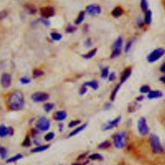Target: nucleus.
Segmentation results:
<instances>
[{
  "mask_svg": "<svg viewBox=\"0 0 165 165\" xmlns=\"http://www.w3.org/2000/svg\"><path fill=\"white\" fill-rule=\"evenodd\" d=\"M23 156L21 155V154H17L16 156H15L11 158H10L9 159H8V160L7 161V163H12V162H15V161H17L18 160H19L20 159L23 158Z\"/></svg>",
  "mask_w": 165,
  "mask_h": 165,
  "instance_id": "27",
  "label": "nucleus"
},
{
  "mask_svg": "<svg viewBox=\"0 0 165 165\" xmlns=\"http://www.w3.org/2000/svg\"><path fill=\"white\" fill-rule=\"evenodd\" d=\"M143 99H144V97H143V95H140V96L137 97L136 99H137V101H141L143 100Z\"/></svg>",
  "mask_w": 165,
  "mask_h": 165,
  "instance_id": "51",
  "label": "nucleus"
},
{
  "mask_svg": "<svg viewBox=\"0 0 165 165\" xmlns=\"http://www.w3.org/2000/svg\"><path fill=\"white\" fill-rule=\"evenodd\" d=\"M85 17V13L83 11H81L79 12L77 19L75 20V24L76 25H79L83 22Z\"/></svg>",
  "mask_w": 165,
  "mask_h": 165,
  "instance_id": "22",
  "label": "nucleus"
},
{
  "mask_svg": "<svg viewBox=\"0 0 165 165\" xmlns=\"http://www.w3.org/2000/svg\"><path fill=\"white\" fill-rule=\"evenodd\" d=\"M24 103V96L21 91H15L12 92L9 98V107L13 110L21 109L23 107Z\"/></svg>",
  "mask_w": 165,
  "mask_h": 165,
  "instance_id": "1",
  "label": "nucleus"
},
{
  "mask_svg": "<svg viewBox=\"0 0 165 165\" xmlns=\"http://www.w3.org/2000/svg\"><path fill=\"white\" fill-rule=\"evenodd\" d=\"M85 156H86V153H84V154H83V155H81V156H79V157H78V159H82V158H83V157H84Z\"/></svg>",
  "mask_w": 165,
  "mask_h": 165,
  "instance_id": "56",
  "label": "nucleus"
},
{
  "mask_svg": "<svg viewBox=\"0 0 165 165\" xmlns=\"http://www.w3.org/2000/svg\"><path fill=\"white\" fill-rule=\"evenodd\" d=\"M88 158L92 160H102L103 157L99 153H93L90 155Z\"/></svg>",
  "mask_w": 165,
  "mask_h": 165,
  "instance_id": "28",
  "label": "nucleus"
},
{
  "mask_svg": "<svg viewBox=\"0 0 165 165\" xmlns=\"http://www.w3.org/2000/svg\"><path fill=\"white\" fill-rule=\"evenodd\" d=\"M67 113L65 111H57L55 113L54 118L56 121H60L65 119L67 118Z\"/></svg>",
  "mask_w": 165,
  "mask_h": 165,
  "instance_id": "13",
  "label": "nucleus"
},
{
  "mask_svg": "<svg viewBox=\"0 0 165 165\" xmlns=\"http://www.w3.org/2000/svg\"><path fill=\"white\" fill-rule=\"evenodd\" d=\"M123 13V10L120 7H117L115 9H113L112 11L111 14L112 15L114 18H119Z\"/></svg>",
  "mask_w": 165,
  "mask_h": 165,
  "instance_id": "16",
  "label": "nucleus"
},
{
  "mask_svg": "<svg viewBox=\"0 0 165 165\" xmlns=\"http://www.w3.org/2000/svg\"><path fill=\"white\" fill-rule=\"evenodd\" d=\"M30 145H31V142H30V139L29 137H28V136L26 137L24 141L22 143V146L28 147V146H30Z\"/></svg>",
  "mask_w": 165,
  "mask_h": 165,
  "instance_id": "37",
  "label": "nucleus"
},
{
  "mask_svg": "<svg viewBox=\"0 0 165 165\" xmlns=\"http://www.w3.org/2000/svg\"><path fill=\"white\" fill-rule=\"evenodd\" d=\"M150 91V87L148 86V85H144V86L141 87V88H140V92L143 94L148 93Z\"/></svg>",
  "mask_w": 165,
  "mask_h": 165,
  "instance_id": "35",
  "label": "nucleus"
},
{
  "mask_svg": "<svg viewBox=\"0 0 165 165\" xmlns=\"http://www.w3.org/2000/svg\"><path fill=\"white\" fill-rule=\"evenodd\" d=\"M137 129L139 134L142 136H146L149 133V127L147 125L145 118H141L137 122Z\"/></svg>",
  "mask_w": 165,
  "mask_h": 165,
  "instance_id": "5",
  "label": "nucleus"
},
{
  "mask_svg": "<svg viewBox=\"0 0 165 165\" xmlns=\"http://www.w3.org/2000/svg\"><path fill=\"white\" fill-rule=\"evenodd\" d=\"M73 165H82L81 164H73Z\"/></svg>",
  "mask_w": 165,
  "mask_h": 165,
  "instance_id": "58",
  "label": "nucleus"
},
{
  "mask_svg": "<svg viewBox=\"0 0 165 165\" xmlns=\"http://www.w3.org/2000/svg\"><path fill=\"white\" fill-rule=\"evenodd\" d=\"M43 74H44V72L41 70H39V69H36V70L33 71V77L34 78L40 77L43 75Z\"/></svg>",
  "mask_w": 165,
  "mask_h": 165,
  "instance_id": "33",
  "label": "nucleus"
},
{
  "mask_svg": "<svg viewBox=\"0 0 165 165\" xmlns=\"http://www.w3.org/2000/svg\"><path fill=\"white\" fill-rule=\"evenodd\" d=\"M63 124H60V125H59V128H60V131L62 130V129H63Z\"/></svg>",
  "mask_w": 165,
  "mask_h": 165,
  "instance_id": "57",
  "label": "nucleus"
},
{
  "mask_svg": "<svg viewBox=\"0 0 165 165\" xmlns=\"http://www.w3.org/2000/svg\"><path fill=\"white\" fill-rule=\"evenodd\" d=\"M86 126H87V124H84V125L80 126L79 127L77 128L76 129H75L74 130H73V131L70 133V134H69L68 137H72V136H75V135L77 134L78 133H79L80 132H81L82 130H83L85 129V128H86Z\"/></svg>",
  "mask_w": 165,
  "mask_h": 165,
  "instance_id": "20",
  "label": "nucleus"
},
{
  "mask_svg": "<svg viewBox=\"0 0 165 165\" xmlns=\"http://www.w3.org/2000/svg\"><path fill=\"white\" fill-rule=\"evenodd\" d=\"M88 30V25H84L83 27V31L84 32H87Z\"/></svg>",
  "mask_w": 165,
  "mask_h": 165,
  "instance_id": "52",
  "label": "nucleus"
},
{
  "mask_svg": "<svg viewBox=\"0 0 165 165\" xmlns=\"http://www.w3.org/2000/svg\"><path fill=\"white\" fill-rule=\"evenodd\" d=\"M20 81L22 84H29L30 82V79L26 77H23L20 79Z\"/></svg>",
  "mask_w": 165,
  "mask_h": 165,
  "instance_id": "43",
  "label": "nucleus"
},
{
  "mask_svg": "<svg viewBox=\"0 0 165 165\" xmlns=\"http://www.w3.org/2000/svg\"><path fill=\"white\" fill-rule=\"evenodd\" d=\"M132 45V41H131V40L127 43V44L126 45V46L125 48V51L126 52H128L130 50Z\"/></svg>",
  "mask_w": 165,
  "mask_h": 165,
  "instance_id": "45",
  "label": "nucleus"
},
{
  "mask_svg": "<svg viewBox=\"0 0 165 165\" xmlns=\"http://www.w3.org/2000/svg\"><path fill=\"white\" fill-rule=\"evenodd\" d=\"M97 50H98L97 49H94L91 50L90 51H89V52L87 53V54L82 55V57H83V58H84V59H87V60L91 59V58H92L95 54H96Z\"/></svg>",
  "mask_w": 165,
  "mask_h": 165,
  "instance_id": "18",
  "label": "nucleus"
},
{
  "mask_svg": "<svg viewBox=\"0 0 165 165\" xmlns=\"http://www.w3.org/2000/svg\"><path fill=\"white\" fill-rule=\"evenodd\" d=\"M40 13L43 17L47 19L54 16L55 14V10L52 7H45L40 9Z\"/></svg>",
  "mask_w": 165,
  "mask_h": 165,
  "instance_id": "8",
  "label": "nucleus"
},
{
  "mask_svg": "<svg viewBox=\"0 0 165 165\" xmlns=\"http://www.w3.org/2000/svg\"><path fill=\"white\" fill-rule=\"evenodd\" d=\"M54 107V105L53 103H46L43 106V108H44L46 112H49L51 111Z\"/></svg>",
  "mask_w": 165,
  "mask_h": 165,
  "instance_id": "32",
  "label": "nucleus"
},
{
  "mask_svg": "<svg viewBox=\"0 0 165 165\" xmlns=\"http://www.w3.org/2000/svg\"><path fill=\"white\" fill-rule=\"evenodd\" d=\"M160 70L163 72V73H165V63H164L163 65L161 66L160 67Z\"/></svg>",
  "mask_w": 165,
  "mask_h": 165,
  "instance_id": "49",
  "label": "nucleus"
},
{
  "mask_svg": "<svg viewBox=\"0 0 165 165\" xmlns=\"http://www.w3.org/2000/svg\"><path fill=\"white\" fill-rule=\"evenodd\" d=\"M149 141L150 143V146L152 150L155 153H161L163 152V148L159 141V138L155 134H151L149 137Z\"/></svg>",
  "mask_w": 165,
  "mask_h": 165,
  "instance_id": "3",
  "label": "nucleus"
},
{
  "mask_svg": "<svg viewBox=\"0 0 165 165\" xmlns=\"http://www.w3.org/2000/svg\"><path fill=\"white\" fill-rule=\"evenodd\" d=\"M32 133H33V135H36V134H38V132H37L35 129H33L32 130Z\"/></svg>",
  "mask_w": 165,
  "mask_h": 165,
  "instance_id": "55",
  "label": "nucleus"
},
{
  "mask_svg": "<svg viewBox=\"0 0 165 165\" xmlns=\"http://www.w3.org/2000/svg\"><path fill=\"white\" fill-rule=\"evenodd\" d=\"M121 83L118 84V85H117V86L115 87V88L113 90V91L112 92L111 94V95H110V99L112 101H114L115 99V98L116 96V95H117V93H118V90H119L120 88V87H121Z\"/></svg>",
  "mask_w": 165,
  "mask_h": 165,
  "instance_id": "25",
  "label": "nucleus"
},
{
  "mask_svg": "<svg viewBox=\"0 0 165 165\" xmlns=\"http://www.w3.org/2000/svg\"><path fill=\"white\" fill-rule=\"evenodd\" d=\"M87 87L85 86L84 84H83V86L81 87V88L79 90V94L80 95H84L85 93L87 92Z\"/></svg>",
  "mask_w": 165,
  "mask_h": 165,
  "instance_id": "44",
  "label": "nucleus"
},
{
  "mask_svg": "<svg viewBox=\"0 0 165 165\" xmlns=\"http://www.w3.org/2000/svg\"><path fill=\"white\" fill-rule=\"evenodd\" d=\"M54 137V134L53 132H49L48 133V134L45 136V139L46 141H50L52 139H53V138Z\"/></svg>",
  "mask_w": 165,
  "mask_h": 165,
  "instance_id": "40",
  "label": "nucleus"
},
{
  "mask_svg": "<svg viewBox=\"0 0 165 165\" xmlns=\"http://www.w3.org/2000/svg\"><path fill=\"white\" fill-rule=\"evenodd\" d=\"M163 93L161 91H159V90H152L150 91L148 94V99H157V98H160L162 97Z\"/></svg>",
  "mask_w": 165,
  "mask_h": 165,
  "instance_id": "12",
  "label": "nucleus"
},
{
  "mask_svg": "<svg viewBox=\"0 0 165 165\" xmlns=\"http://www.w3.org/2000/svg\"><path fill=\"white\" fill-rule=\"evenodd\" d=\"M84 84L85 85V86H87V87H91L94 90H97L98 88V87H99L98 82L97 81H95V80H93V81H90L86 82Z\"/></svg>",
  "mask_w": 165,
  "mask_h": 165,
  "instance_id": "19",
  "label": "nucleus"
},
{
  "mask_svg": "<svg viewBox=\"0 0 165 165\" xmlns=\"http://www.w3.org/2000/svg\"><path fill=\"white\" fill-rule=\"evenodd\" d=\"M110 107H111V105L110 103H107L105 105V108L106 109H109Z\"/></svg>",
  "mask_w": 165,
  "mask_h": 165,
  "instance_id": "54",
  "label": "nucleus"
},
{
  "mask_svg": "<svg viewBox=\"0 0 165 165\" xmlns=\"http://www.w3.org/2000/svg\"><path fill=\"white\" fill-rule=\"evenodd\" d=\"M38 21L41 22V23H43V25H45L46 26H49L50 25V23L49 21H47L46 19H45L44 18H40L38 19Z\"/></svg>",
  "mask_w": 165,
  "mask_h": 165,
  "instance_id": "42",
  "label": "nucleus"
},
{
  "mask_svg": "<svg viewBox=\"0 0 165 165\" xmlns=\"http://www.w3.org/2000/svg\"><path fill=\"white\" fill-rule=\"evenodd\" d=\"M7 12L5 10H2V11L0 12V19H5L7 16Z\"/></svg>",
  "mask_w": 165,
  "mask_h": 165,
  "instance_id": "46",
  "label": "nucleus"
},
{
  "mask_svg": "<svg viewBox=\"0 0 165 165\" xmlns=\"http://www.w3.org/2000/svg\"><path fill=\"white\" fill-rule=\"evenodd\" d=\"M109 74V70L108 68H104L101 71V77L103 79H106L108 77Z\"/></svg>",
  "mask_w": 165,
  "mask_h": 165,
  "instance_id": "36",
  "label": "nucleus"
},
{
  "mask_svg": "<svg viewBox=\"0 0 165 165\" xmlns=\"http://www.w3.org/2000/svg\"><path fill=\"white\" fill-rule=\"evenodd\" d=\"M36 126L37 129L41 131H46L49 129L50 126V121L45 117H41L37 121Z\"/></svg>",
  "mask_w": 165,
  "mask_h": 165,
  "instance_id": "6",
  "label": "nucleus"
},
{
  "mask_svg": "<svg viewBox=\"0 0 165 165\" xmlns=\"http://www.w3.org/2000/svg\"><path fill=\"white\" fill-rule=\"evenodd\" d=\"M121 50H112L111 54V58H115L116 57H118L121 54Z\"/></svg>",
  "mask_w": 165,
  "mask_h": 165,
  "instance_id": "38",
  "label": "nucleus"
},
{
  "mask_svg": "<svg viewBox=\"0 0 165 165\" xmlns=\"http://www.w3.org/2000/svg\"><path fill=\"white\" fill-rule=\"evenodd\" d=\"M121 117L119 116V117H118V118L114 119V120L108 122V123H106L104 125L103 130H110L112 129H113L114 127H115V126L118 125V123L121 121Z\"/></svg>",
  "mask_w": 165,
  "mask_h": 165,
  "instance_id": "11",
  "label": "nucleus"
},
{
  "mask_svg": "<svg viewBox=\"0 0 165 165\" xmlns=\"http://www.w3.org/2000/svg\"><path fill=\"white\" fill-rule=\"evenodd\" d=\"M114 145L117 148H123L125 146L127 141V135L125 132L117 133L113 136Z\"/></svg>",
  "mask_w": 165,
  "mask_h": 165,
  "instance_id": "2",
  "label": "nucleus"
},
{
  "mask_svg": "<svg viewBox=\"0 0 165 165\" xmlns=\"http://www.w3.org/2000/svg\"><path fill=\"white\" fill-rule=\"evenodd\" d=\"M77 27L73 25H68L66 29V33H73L74 32L77 30Z\"/></svg>",
  "mask_w": 165,
  "mask_h": 165,
  "instance_id": "34",
  "label": "nucleus"
},
{
  "mask_svg": "<svg viewBox=\"0 0 165 165\" xmlns=\"http://www.w3.org/2000/svg\"><path fill=\"white\" fill-rule=\"evenodd\" d=\"M25 7L26 10L28 11V12L30 14H35L37 12V9L35 7L34 5H30V4L26 5Z\"/></svg>",
  "mask_w": 165,
  "mask_h": 165,
  "instance_id": "21",
  "label": "nucleus"
},
{
  "mask_svg": "<svg viewBox=\"0 0 165 165\" xmlns=\"http://www.w3.org/2000/svg\"><path fill=\"white\" fill-rule=\"evenodd\" d=\"M132 74V70L130 68H127L126 70L123 72V74H122V76L121 77V81L120 83L122 84L125 83L128 79H129L131 75Z\"/></svg>",
  "mask_w": 165,
  "mask_h": 165,
  "instance_id": "14",
  "label": "nucleus"
},
{
  "mask_svg": "<svg viewBox=\"0 0 165 165\" xmlns=\"http://www.w3.org/2000/svg\"><path fill=\"white\" fill-rule=\"evenodd\" d=\"M148 4L147 2V0H141V8L143 12H146L148 10Z\"/></svg>",
  "mask_w": 165,
  "mask_h": 165,
  "instance_id": "31",
  "label": "nucleus"
},
{
  "mask_svg": "<svg viewBox=\"0 0 165 165\" xmlns=\"http://www.w3.org/2000/svg\"><path fill=\"white\" fill-rule=\"evenodd\" d=\"M9 134V129L4 125L0 126V137H5Z\"/></svg>",
  "mask_w": 165,
  "mask_h": 165,
  "instance_id": "24",
  "label": "nucleus"
},
{
  "mask_svg": "<svg viewBox=\"0 0 165 165\" xmlns=\"http://www.w3.org/2000/svg\"><path fill=\"white\" fill-rule=\"evenodd\" d=\"M13 134H14L13 129H12V128H9V134L12 136V135H13Z\"/></svg>",
  "mask_w": 165,
  "mask_h": 165,
  "instance_id": "50",
  "label": "nucleus"
},
{
  "mask_svg": "<svg viewBox=\"0 0 165 165\" xmlns=\"http://www.w3.org/2000/svg\"><path fill=\"white\" fill-rule=\"evenodd\" d=\"M49 145H43V146H40L38 147H36L34 149H33V150H31L32 152L33 153H36V152H43V151H45L46 150V149H48L49 148Z\"/></svg>",
  "mask_w": 165,
  "mask_h": 165,
  "instance_id": "23",
  "label": "nucleus"
},
{
  "mask_svg": "<svg viewBox=\"0 0 165 165\" xmlns=\"http://www.w3.org/2000/svg\"><path fill=\"white\" fill-rule=\"evenodd\" d=\"M7 156V149L3 146H0V157L2 159H5Z\"/></svg>",
  "mask_w": 165,
  "mask_h": 165,
  "instance_id": "30",
  "label": "nucleus"
},
{
  "mask_svg": "<svg viewBox=\"0 0 165 165\" xmlns=\"http://www.w3.org/2000/svg\"><path fill=\"white\" fill-rule=\"evenodd\" d=\"M165 50L163 49H156L153 50L147 57V60L149 63H153L157 61L164 54Z\"/></svg>",
  "mask_w": 165,
  "mask_h": 165,
  "instance_id": "4",
  "label": "nucleus"
},
{
  "mask_svg": "<svg viewBox=\"0 0 165 165\" xmlns=\"http://www.w3.org/2000/svg\"><path fill=\"white\" fill-rule=\"evenodd\" d=\"M49 95L45 92H38L32 95L31 98L32 99H33V101L38 103V102L45 101L49 99Z\"/></svg>",
  "mask_w": 165,
  "mask_h": 165,
  "instance_id": "7",
  "label": "nucleus"
},
{
  "mask_svg": "<svg viewBox=\"0 0 165 165\" xmlns=\"http://www.w3.org/2000/svg\"><path fill=\"white\" fill-rule=\"evenodd\" d=\"M137 104H136V103H132L131 104L129 107V112H133L136 111V109H137Z\"/></svg>",
  "mask_w": 165,
  "mask_h": 165,
  "instance_id": "39",
  "label": "nucleus"
},
{
  "mask_svg": "<svg viewBox=\"0 0 165 165\" xmlns=\"http://www.w3.org/2000/svg\"><path fill=\"white\" fill-rule=\"evenodd\" d=\"M152 13L150 10H148L145 12V22L146 25H150L152 22Z\"/></svg>",
  "mask_w": 165,
  "mask_h": 165,
  "instance_id": "17",
  "label": "nucleus"
},
{
  "mask_svg": "<svg viewBox=\"0 0 165 165\" xmlns=\"http://www.w3.org/2000/svg\"><path fill=\"white\" fill-rule=\"evenodd\" d=\"M122 46H123V39L121 37L117 39L115 42L113 43L112 46V50H121Z\"/></svg>",
  "mask_w": 165,
  "mask_h": 165,
  "instance_id": "15",
  "label": "nucleus"
},
{
  "mask_svg": "<svg viewBox=\"0 0 165 165\" xmlns=\"http://www.w3.org/2000/svg\"><path fill=\"white\" fill-rule=\"evenodd\" d=\"M0 82H1L2 86L5 88H9L10 84H11L12 82V77L8 73H4L2 75L1 77V80H0Z\"/></svg>",
  "mask_w": 165,
  "mask_h": 165,
  "instance_id": "10",
  "label": "nucleus"
},
{
  "mask_svg": "<svg viewBox=\"0 0 165 165\" xmlns=\"http://www.w3.org/2000/svg\"><path fill=\"white\" fill-rule=\"evenodd\" d=\"M110 146H111L110 142L108 141H105L101 143V144L98 146V148H101V149H106V148H109Z\"/></svg>",
  "mask_w": 165,
  "mask_h": 165,
  "instance_id": "29",
  "label": "nucleus"
},
{
  "mask_svg": "<svg viewBox=\"0 0 165 165\" xmlns=\"http://www.w3.org/2000/svg\"><path fill=\"white\" fill-rule=\"evenodd\" d=\"M92 45V40L90 38H88L84 42V45L86 46L87 47L91 46Z\"/></svg>",
  "mask_w": 165,
  "mask_h": 165,
  "instance_id": "47",
  "label": "nucleus"
},
{
  "mask_svg": "<svg viewBox=\"0 0 165 165\" xmlns=\"http://www.w3.org/2000/svg\"><path fill=\"white\" fill-rule=\"evenodd\" d=\"M80 123H81V121H79V120L72 121L70 122V123H69L68 126L70 127V128H72V127H74V126H75L79 125Z\"/></svg>",
  "mask_w": 165,
  "mask_h": 165,
  "instance_id": "41",
  "label": "nucleus"
},
{
  "mask_svg": "<svg viewBox=\"0 0 165 165\" xmlns=\"http://www.w3.org/2000/svg\"><path fill=\"white\" fill-rule=\"evenodd\" d=\"M160 81H161V82H163V83L165 84V75L163 76H162V77L160 78Z\"/></svg>",
  "mask_w": 165,
  "mask_h": 165,
  "instance_id": "53",
  "label": "nucleus"
},
{
  "mask_svg": "<svg viewBox=\"0 0 165 165\" xmlns=\"http://www.w3.org/2000/svg\"><path fill=\"white\" fill-rule=\"evenodd\" d=\"M115 73L112 72L109 76V80L111 81H113L115 80Z\"/></svg>",
  "mask_w": 165,
  "mask_h": 165,
  "instance_id": "48",
  "label": "nucleus"
},
{
  "mask_svg": "<svg viewBox=\"0 0 165 165\" xmlns=\"http://www.w3.org/2000/svg\"><path fill=\"white\" fill-rule=\"evenodd\" d=\"M50 36L53 40L54 41H60L62 39V35L57 33H52L50 34Z\"/></svg>",
  "mask_w": 165,
  "mask_h": 165,
  "instance_id": "26",
  "label": "nucleus"
},
{
  "mask_svg": "<svg viewBox=\"0 0 165 165\" xmlns=\"http://www.w3.org/2000/svg\"><path fill=\"white\" fill-rule=\"evenodd\" d=\"M86 12L90 15H96L99 14L101 12V9L98 5H89L86 8Z\"/></svg>",
  "mask_w": 165,
  "mask_h": 165,
  "instance_id": "9",
  "label": "nucleus"
}]
</instances>
